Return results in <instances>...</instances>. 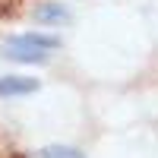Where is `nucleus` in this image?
Wrapping results in <instances>:
<instances>
[{
  "label": "nucleus",
  "mask_w": 158,
  "mask_h": 158,
  "mask_svg": "<svg viewBox=\"0 0 158 158\" xmlns=\"http://www.w3.org/2000/svg\"><path fill=\"white\" fill-rule=\"evenodd\" d=\"M32 92H38L35 76H19V73L0 76V98H22V95H32Z\"/></svg>",
  "instance_id": "1"
},
{
  "label": "nucleus",
  "mask_w": 158,
  "mask_h": 158,
  "mask_svg": "<svg viewBox=\"0 0 158 158\" xmlns=\"http://www.w3.org/2000/svg\"><path fill=\"white\" fill-rule=\"evenodd\" d=\"M10 48H25V51H44V54H51V51L60 48V38L57 35H44V32H25V35L10 38Z\"/></svg>",
  "instance_id": "2"
},
{
  "label": "nucleus",
  "mask_w": 158,
  "mask_h": 158,
  "mask_svg": "<svg viewBox=\"0 0 158 158\" xmlns=\"http://www.w3.org/2000/svg\"><path fill=\"white\" fill-rule=\"evenodd\" d=\"M70 19H73V13L57 0H48V3L35 6V22H41V25H67Z\"/></svg>",
  "instance_id": "3"
},
{
  "label": "nucleus",
  "mask_w": 158,
  "mask_h": 158,
  "mask_svg": "<svg viewBox=\"0 0 158 158\" xmlns=\"http://www.w3.org/2000/svg\"><path fill=\"white\" fill-rule=\"evenodd\" d=\"M3 54L10 60H19V63H48V57H51L44 51H25V48H10V44H6Z\"/></svg>",
  "instance_id": "4"
},
{
  "label": "nucleus",
  "mask_w": 158,
  "mask_h": 158,
  "mask_svg": "<svg viewBox=\"0 0 158 158\" xmlns=\"http://www.w3.org/2000/svg\"><path fill=\"white\" fill-rule=\"evenodd\" d=\"M38 158H85V152H79L73 146H44L38 152Z\"/></svg>",
  "instance_id": "5"
}]
</instances>
